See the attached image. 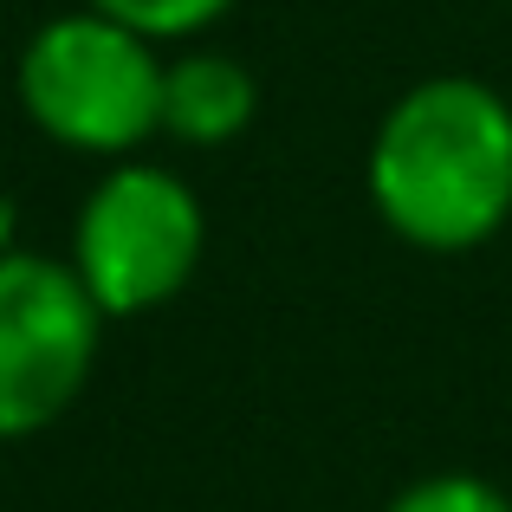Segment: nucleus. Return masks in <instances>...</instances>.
<instances>
[{
  "instance_id": "nucleus-4",
  "label": "nucleus",
  "mask_w": 512,
  "mask_h": 512,
  "mask_svg": "<svg viewBox=\"0 0 512 512\" xmlns=\"http://www.w3.org/2000/svg\"><path fill=\"white\" fill-rule=\"evenodd\" d=\"M104 325L72 260L0 253V441L39 435L85 396Z\"/></svg>"
},
{
  "instance_id": "nucleus-7",
  "label": "nucleus",
  "mask_w": 512,
  "mask_h": 512,
  "mask_svg": "<svg viewBox=\"0 0 512 512\" xmlns=\"http://www.w3.org/2000/svg\"><path fill=\"white\" fill-rule=\"evenodd\" d=\"M383 512H512V493H500L480 474H428L402 487Z\"/></svg>"
},
{
  "instance_id": "nucleus-1",
  "label": "nucleus",
  "mask_w": 512,
  "mask_h": 512,
  "mask_svg": "<svg viewBox=\"0 0 512 512\" xmlns=\"http://www.w3.org/2000/svg\"><path fill=\"white\" fill-rule=\"evenodd\" d=\"M363 182L383 227L409 247H487L512 221V104L467 72L422 78L383 111Z\"/></svg>"
},
{
  "instance_id": "nucleus-2",
  "label": "nucleus",
  "mask_w": 512,
  "mask_h": 512,
  "mask_svg": "<svg viewBox=\"0 0 512 512\" xmlns=\"http://www.w3.org/2000/svg\"><path fill=\"white\" fill-rule=\"evenodd\" d=\"M163 65L156 39L104 20L98 7H72L33 26L13 85L39 137L72 156L124 163L163 130Z\"/></svg>"
},
{
  "instance_id": "nucleus-5",
  "label": "nucleus",
  "mask_w": 512,
  "mask_h": 512,
  "mask_svg": "<svg viewBox=\"0 0 512 512\" xmlns=\"http://www.w3.org/2000/svg\"><path fill=\"white\" fill-rule=\"evenodd\" d=\"M260 117V78L221 46H188L163 65V137L182 150H227Z\"/></svg>"
},
{
  "instance_id": "nucleus-3",
  "label": "nucleus",
  "mask_w": 512,
  "mask_h": 512,
  "mask_svg": "<svg viewBox=\"0 0 512 512\" xmlns=\"http://www.w3.org/2000/svg\"><path fill=\"white\" fill-rule=\"evenodd\" d=\"M208 253L201 195L169 163L124 156L85 188L72 221V273L104 318H143L182 299Z\"/></svg>"
},
{
  "instance_id": "nucleus-6",
  "label": "nucleus",
  "mask_w": 512,
  "mask_h": 512,
  "mask_svg": "<svg viewBox=\"0 0 512 512\" xmlns=\"http://www.w3.org/2000/svg\"><path fill=\"white\" fill-rule=\"evenodd\" d=\"M85 7H98L104 20H117V26H130V33H143V39H195V33H208L214 20H227V7L234 0H85Z\"/></svg>"
}]
</instances>
